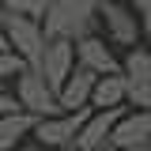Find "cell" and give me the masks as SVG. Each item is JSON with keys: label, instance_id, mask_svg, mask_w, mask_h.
<instances>
[{"label": "cell", "instance_id": "obj_2", "mask_svg": "<svg viewBox=\"0 0 151 151\" xmlns=\"http://www.w3.org/2000/svg\"><path fill=\"white\" fill-rule=\"evenodd\" d=\"M15 98L23 102V110H30L34 117H53V113H64L57 87H53L42 72H38V68H23V72L15 76Z\"/></svg>", "mask_w": 151, "mask_h": 151}, {"label": "cell", "instance_id": "obj_12", "mask_svg": "<svg viewBox=\"0 0 151 151\" xmlns=\"http://www.w3.org/2000/svg\"><path fill=\"white\" fill-rule=\"evenodd\" d=\"M129 102V76L113 72V76H98L91 94V110H113V106H125Z\"/></svg>", "mask_w": 151, "mask_h": 151}, {"label": "cell", "instance_id": "obj_3", "mask_svg": "<svg viewBox=\"0 0 151 151\" xmlns=\"http://www.w3.org/2000/svg\"><path fill=\"white\" fill-rule=\"evenodd\" d=\"M45 42H49V38H45L42 19L8 12V45H12L30 68H38V60H42V53H45Z\"/></svg>", "mask_w": 151, "mask_h": 151}, {"label": "cell", "instance_id": "obj_19", "mask_svg": "<svg viewBox=\"0 0 151 151\" xmlns=\"http://www.w3.org/2000/svg\"><path fill=\"white\" fill-rule=\"evenodd\" d=\"M8 45V12H4V4H0V49Z\"/></svg>", "mask_w": 151, "mask_h": 151}, {"label": "cell", "instance_id": "obj_4", "mask_svg": "<svg viewBox=\"0 0 151 151\" xmlns=\"http://www.w3.org/2000/svg\"><path fill=\"white\" fill-rule=\"evenodd\" d=\"M98 15H102V30H106V38H110L113 45L132 49V45L144 38L140 19H136L129 0H98Z\"/></svg>", "mask_w": 151, "mask_h": 151}, {"label": "cell", "instance_id": "obj_6", "mask_svg": "<svg viewBox=\"0 0 151 151\" xmlns=\"http://www.w3.org/2000/svg\"><path fill=\"white\" fill-rule=\"evenodd\" d=\"M113 144L121 151H147L151 147V110H125L113 125Z\"/></svg>", "mask_w": 151, "mask_h": 151}, {"label": "cell", "instance_id": "obj_21", "mask_svg": "<svg viewBox=\"0 0 151 151\" xmlns=\"http://www.w3.org/2000/svg\"><path fill=\"white\" fill-rule=\"evenodd\" d=\"M60 151H83V147H76V140H72V144H64Z\"/></svg>", "mask_w": 151, "mask_h": 151}, {"label": "cell", "instance_id": "obj_15", "mask_svg": "<svg viewBox=\"0 0 151 151\" xmlns=\"http://www.w3.org/2000/svg\"><path fill=\"white\" fill-rule=\"evenodd\" d=\"M0 4H4V12H19V15H34V19H42L49 8V0H0Z\"/></svg>", "mask_w": 151, "mask_h": 151}, {"label": "cell", "instance_id": "obj_18", "mask_svg": "<svg viewBox=\"0 0 151 151\" xmlns=\"http://www.w3.org/2000/svg\"><path fill=\"white\" fill-rule=\"evenodd\" d=\"M15 110H23V102H19L15 94H8L4 87H0V117H8V113H15Z\"/></svg>", "mask_w": 151, "mask_h": 151}, {"label": "cell", "instance_id": "obj_5", "mask_svg": "<svg viewBox=\"0 0 151 151\" xmlns=\"http://www.w3.org/2000/svg\"><path fill=\"white\" fill-rule=\"evenodd\" d=\"M87 117H91V106L87 110H64V113H53V117H38L34 140L45 144V147H53V151H60L64 144H72L79 136V129L87 125Z\"/></svg>", "mask_w": 151, "mask_h": 151}, {"label": "cell", "instance_id": "obj_8", "mask_svg": "<svg viewBox=\"0 0 151 151\" xmlns=\"http://www.w3.org/2000/svg\"><path fill=\"white\" fill-rule=\"evenodd\" d=\"M76 64H83V68H91L98 76L125 72V64L113 57V49L106 45V38H98V34H87V38L76 42Z\"/></svg>", "mask_w": 151, "mask_h": 151}, {"label": "cell", "instance_id": "obj_20", "mask_svg": "<svg viewBox=\"0 0 151 151\" xmlns=\"http://www.w3.org/2000/svg\"><path fill=\"white\" fill-rule=\"evenodd\" d=\"M19 151H53V147H45V144H38L34 136H30L27 144H19Z\"/></svg>", "mask_w": 151, "mask_h": 151}, {"label": "cell", "instance_id": "obj_7", "mask_svg": "<svg viewBox=\"0 0 151 151\" xmlns=\"http://www.w3.org/2000/svg\"><path fill=\"white\" fill-rule=\"evenodd\" d=\"M72 68H76V42H68V38H49L45 42V53L38 60V72L60 91L64 79L72 76Z\"/></svg>", "mask_w": 151, "mask_h": 151}, {"label": "cell", "instance_id": "obj_11", "mask_svg": "<svg viewBox=\"0 0 151 151\" xmlns=\"http://www.w3.org/2000/svg\"><path fill=\"white\" fill-rule=\"evenodd\" d=\"M38 117L30 110H15L8 117H0V151H19V144H27L34 136Z\"/></svg>", "mask_w": 151, "mask_h": 151}, {"label": "cell", "instance_id": "obj_14", "mask_svg": "<svg viewBox=\"0 0 151 151\" xmlns=\"http://www.w3.org/2000/svg\"><path fill=\"white\" fill-rule=\"evenodd\" d=\"M23 68H30V64H27L12 45H4V49H0V83H4V79H15Z\"/></svg>", "mask_w": 151, "mask_h": 151}, {"label": "cell", "instance_id": "obj_13", "mask_svg": "<svg viewBox=\"0 0 151 151\" xmlns=\"http://www.w3.org/2000/svg\"><path fill=\"white\" fill-rule=\"evenodd\" d=\"M121 64L132 83H151V45H132Z\"/></svg>", "mask_w": 151, "mask_h": 151}, {"label": "cell", "instance_id": "obj_10", "mask_svg": "<svg viewBox=\"0 0 151 151\" xmlns=\"http://www.w3.org/2000/svg\"><path fill=\"white\" fill-rule=\"evenodd\" d=\"M94 83H98V72L76 64L72 76L64 79V87L57 91L60 94V106H64V110H87V106H91V94H94Z\"/></svg>", "mask_w": 151, "mask_h": 151}, {"label": "cell", "instance_id": "obj_9", "mask_svg": "<svg viewBox=\"0 0 151 151\" xmlns=\"http://www.w3.org/2000/svg\"><path fill=\"white\" fill-rule=\"evenodd\" d=\"M121 113H125V106H113V110H91L87 125H83V129H79V136H76V147L98 151V147L113 136V125L121 121Z\"/></svg>", "mask_w": 151, "mask_h": 151}, {"label": "cell", "instance_id": "obj_16", "mask_svg": "<svg viewBox=\"0 0 151 151\" xmlns=\"http://www.w3.org/2000/svg\"><path fill=\"white\" fill-rule=\"evenodd\" d=\"M129 102L136 110H151V83H132L129 79Z\"/></svg>", "mask_w": 151, "mask_h": 151}, {"label": "cell", "instance_id": "obj_1", "mask_svg": "<svg viewBox=\"0 0 151 151\" xmlns=\"http://www.w3.org/2000/svg\"><path fill=\"white\" fill-rule=\"evenodd\" d=\"M42 27H45V38L79 42V38L94 34L102 27L98 0H49V8L42 15Z\"/></svg>", "mask_w": 151, "mask_h": 151}, {"label": "cell", "instance_id": "obj_17", "mask_svg": "<svg viewBox=\"0 0 151 151\" xmlns=\"http://www.w3.org/2000/svg\"><path fill=\"white\" fill-rule=\"evenodd\" d=\"M136 19H140V30H144V42L151 45V0H129Z\"/></svg>", "mask_w": 151, "mask_h": 151}]
</instances>
